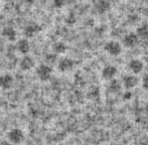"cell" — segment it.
Segmentation results:
<instances>
[{
    "instance_id": "cell-1",
    "label": "cell",
    "mask_w": 148,
    "mask_h": 145,
    "mask_svg": "<svg viewBox=\"0 0 148 145\" xmlns=\"http://www.w3.org/2000/svg\"><path fill=\"white\" fill-rule=\"evenodd\" d=\"M53 75V69L51 66L47 64H41L36 69V76L41 82H47L51 78Z\"/></svg>"
},
{
    "instance_id": "cell-2",
    "label": "cell",
    "mask_w": 148,
    "mask_h": 145,
    "mask_svg": "<svg viewBox=\"0 0 148 145\" xmlns=\"http://www.w3.org/2000/svg\"><path fill=\"white\" fill-rule=\"evenodd\" d=\"M24 133L19 128H13L7 133L8 141L11 142L12 144H20L24 140Z\"/></svg>"
},
{
    "instance_id": "cell-3",
    "label": "cell",
    "mask_w": 148,
    "mask_h": 145,
    "mask_svg": "<svg viewBox=\"0 0 148 145\" xmlns=\"http://www.w3.org/2000/svg\"><path fill=\"white\" fill-rule=\"evenodd\" d=\"M104 49L107 53H109L110 55H113V57H117L120 55L122 53V47L121 44L116 40H109L105 43L104 45Z\"/></svg>"
},
{
    "instance_id": "cell-4",
    "label": "cell",
    "mask_w": 148,
    "mask_h": 145,
    "mask_svg": "<svg viewBox=\"0 0 148 145\" xmlns=\"http://www.w3.org/2000/svg\"><path fill=\"white\" fill-rule=\"evenodd\" d=\"M42 30L40 24L36 23V22H30L24 27L23 34L26 37H33L39 34Z\"/></svg>"
},
{
    "instance_id": "cell-5",
    "label": "cell",
    "mask_w": 148,
    "mask_h": 145,
    "mask_svg": "<svg viewBox=\"0 0 148 145\" xmlns=\"http://www.w3.org/2000/svg\"><path fill=\"white\" fill-rule=\"evenodd\" d=\"M75 67V62L70 57H62L58 63V69L62 72H70L74 69Z\"/></svg>"
},
{
    "instance_id": "cell-6",
    "label": "cell",
    "mask_w": 148,
    "mask_h": 145,
    "mask_svg": "<svg viewBox=\"0 0 148 145\" xmlns=\"http://www.w3.org/2000/svg\"><path fill=\"white\" fill-rule=\"evenodd\" d=\"M35 66V62L30 55H23L21 60L19 62V68L21 71L23 72H28L30 70H32Z\"/></svg>"
},
{
    "instance_id": "cell-7",
    "label": "cell",
    "mask_w": 148,
    "mask_h": 145,
    "mask_svg": "<svg viewBox=\"0 0 148 145\" xmlns=\"http://www.w3.org/2000/svg\"><path fill=\"white\" fill-rule=\"evenodd\" d=\"M14 84V79L10 74H4L0 76V88L6 91L12 88Z\"/></svg>"
},
{
    "instance_id": "cell-8",
    "label": "cell",
    "mask_w": 148,
    "mask_h": 145,
    "mask_svg": "<svg viewBox=\"0 0 148 145\" xmlns=\"http://www.w3.org/2000/svg\"><path fill=\"white\" fill-rule=\"evenodd\" d=\"M118 70L114 66H106L103 70H102V77H103L104 80L111 81L115 78V76L117 75Z\"/></svg>"
},
{
    "instance_id": "cell-9",
    "label": "cell",
    "mask_w": 148,
    "mask_h": 145,
    "mask_svg": "<svg viewBox=\"0 0 148 145\" xmlns=\"http://www.w3.org/2000/svg\"><path fill=\"white\" fill-rule=\"evenodd\" d=\"M111 8V4L108 0H98L95 3V10L98 14H105Z\"/></svg>"
},
{
    "instance_id": "cell-10",
    "label": "cell",
    "mask_w": 148,
    "mask_h": 145,
    "mask_svg": "<svg viewBox=\"0 0 148 145\" xmlns=\"http://www.w3.org/2000/svg\"><path fill=\"white\" fill-rule=\"evenodd\" d=\"M138 43V37L134 32H130V34H126L123 38V44L124 47L131 49V47H134L135 45Z\"/></svg>"
},
{
    "instance_id": "cell-11",
    "label": "cell",
    "mask_w": 148,
    "mask_h": 145,
    "mask_svg": "<svg viewBox=\"0 0 148 145\" xmlns=\"http://www.w3.org/2000/svg\"><path fill=\"white\" fill-rule=\"evenodd\" d=\"M2 36H4L5 38H7L9 41L13 42L17 38V34H16V30L14 29L12 26H5V27L2 28L1 30Z\"/></svg>"
},
{
    "instance_id": "cell-12",
    "label": "cell",
    "mask_w": 148,
    "mask_h": 145,
    "mask_svg": "<svg viewBox=\"0 0 148 145\" xmlns=\"http://www.w3.org/2000/svg\"><path fill=\"white\" fill-rule=\"evenodd\" d=\"M138 78L134 75H128V76H125L124 79H123V86L126 89L130 90V89H133L138 85Z\"/></svg>"
},
{
    "instance_id": "cell-13",
    "label": "cell",
    "mask_w": 148,
    "mask_h": 145,
    "mask_svg": "<svg viewBox=\"0 0 148 145\" xmlns=\"http://www.w3.org/2000/svg\"><path fill=\"white\" fill-rule=\"evenodd\" d=\"M128 67H129V70L133 72V74H140L142 72L143 68H144V65L143 63L140 61V60H137V59H134V60H131L128 64Z\"/></svg>"
},
{
    "instance_id": "cell-14",
    "label": "cell",
    "mask_w": 148,
    "mask_h": 145,
    "mask_svg": "<svg viewBox=\"0 0 148 145\" xmlns=\"http://www.w3.org/2000/svg\"><path fill=\"white\" fill-rule=\"evenodd\" d=\"M16 49L19 51L20 53L26 55L30 51V43L29 41L26 38H21L17 41V44H16Z\"/></svg>"
},
{
    "instance_id": "cell-15",
    "label": "cell",
    "mask_w": 148,
    "mask_h": 145,
    "mask_svg": "<svg viewBox=\"0 0 148 145\" xmlns=\"http://www.w3.org/2000/svg\"><path fill=\"white\" fill-rule=\"evenodd\" d=\"M53 51L55 55H62V53H64L66 51V44L64 42H62V41H57V42H55L53 44Z\"/></svg>"
},
{
    "instance_id": "cell-16",
    "label": "cell",
    "mask_w": 148,
    "mask_h": 145,
    "mask_svg": "<svg viewBox=\"0 0 148 145\" xmlns=\"http://www.w3.org/2000/svg\"><path fill=\"white\" fill-rule=\"evenodd\" d=\"M120 90H121V84L118 80L113 79V80L110 81L109 86H108V91H109L110 93L116 94V93H118Z\"/></svg>"
},
{
    "instance_id": "cell-17",
    "label": "cell",
    "mask_w": 148,
    "mask_h": 145,
    "mask_svg": "<svg viewBox=\"0 0 148 145\" xmlns=\"http://www.w3.org/2000/svg\"><path fill=\"white\" fill-rule=\"evenodd\" d=\"M137 37H140V38H147L148 37V25L147 24H143V25L139 26L136 30Z\"/></svg>"
},
{
    "instance_id": "cell-18",
    "label": "cell",
    "mask_w": 148,
    "mask_h": 145,
    "mask_svg": "<svg viewBox=\"0 0 148 145\" xmlns=\"http://www.w3.org/2000/svg\"><path fill=\"white\" fill-rule=\"evenodd\" d=\"M45 62H47V65H51V64H55L58 60V55L55 53H47L45 57Z\"/></svg>"
},
{
    "instance_id": "cell-19",
    "label": "cell",
    "mask_w": 148,
    "mask_h": 145,
    "mask_svg": "<svg viewBox=\"0 0 148 145\" xmlns=\"http://www.w3.org/2000/svg\"><path fill=\"white\" fill-rule=\"evenodd\" d=\"M66 4V0H53V6L58 9L62 8Z\"/></svg>"
},
{
    "instance_id": "cell-20",
    "label": "cell",
    "mask_w": 148,
    "mask_h": 145,
    "mask_svg": "<svg viewBox=\"0 0 148 145\" xmlns=\"http://www.w3.org/2000/svg\"><path fill=\"white\" fill-rule=\"evenodd\" d=\"M89 97L92 99H96L99 97V90L97 88H95L94 90H92L91 92L89 93Z\"/></svg>"
},
{
    "instance_id": "cell-21",
    "label": "cell",
    "mask_w": 148,
    "mask_h": 145,
    "mask_svg": "<svg viewBox=\"0 0 148 145\" xmlns=\"http://www.w3.org/2000/svg\"><path fill=\"white\" fill-rule=\"evenodd\" d=\"M142 87L144 90L148 91V75H145L142 79Z\"/></svg>"
},
{
    "instance_id": "cell-22",
    "label": "cell",
    "mask_w": 148,
    "mask_h": 145,
    "mask_svg": "<svg viewBox=\"0 0 148 145\" xmlns=\"http://www.w3.org/2000/svg\"><path fill=\"white\" fill-rule=\"evenodd\" d=\"M131 97H132V94H131L130 92H127L123 95V99H124V100H128V99H130Z\"/></svg>"
},
{
    "instance_id": "cell-23",
    "label": "cell",
    "mask_w": 148,
    "mask_h": 145,
    "mask_svg": "<svg viewBox=\"0 0 148 145\" xmlns=\"http://www.w3.org/2000/svg\"><path fill=\"white\" fill-rule=\"evenodd\" d=\"M23 2H25L26 4H29V5H31V4L34 3V0H22Z\"/></svg>"
},
{
    "instance_id": "cell-24",
    "label": "cell",
    "mask_w": 148,
    "mask_h": 145,
    "mask_svg": "<svg viewBox=\"0 0 148 145\" xmlns=\"http://www.w3.org/2000/svg\"><path fill=\"white\" fill-rule=\"evenodd\" d=\"M2 145H14V144H12L11 142H9V141H4L3 143H2Z\"/></svg>"
},
{
    "instance_id": "cell-25",
    "label": "cell",
    "mask_w": 148,
    "mask_h": 145,
    "mask_svg": "<svg viewBox=\"0 0 148 145\" xmlns=\"http://www.w3.org/2000/svg\"><path fill=\"white\" fill-rule=\"evenodd\" d=\"M145 111H146V113L148 114V102H147V104L145 105Z\"/></svg>"
},
{
    "instance_id": "cell-26",
    "label": "cell",
    "mask_w": 148,
    "mask_h": 145,
    "mask_svg": "<svg viewBox=\"0 0 148 145\" xmlns=\"http://www.w3.org/2000/svg\"><path fill=\"white\" fill-rule=\"evenodd\" d=\"M3 1H5V2H9V1H12V0H3Z\"/></svg>"
},
{
    "instance_id": "cell-27",
    "label": "cell",
    "mask_w": 148,
    "mask_h": 145,
    "mask_svg": "<svg viewBox=\"0 0 148 145\" xmlns=\"http://www.w3.org/2000/svg\"><path fill=\"white\" fill-rule=\"evenodd\" d=\"M146 3H147V4H148V0H146Z\"/></svg>"
},
{
    "instance_id": "cell-28",
    "label": "cell",
    "mask_w": 148,
    "mask_h": 145,
    "mask_svg": "<svg viewBox=\"0 0 148 145\" xmlns=\"http://www.w3.org/2000/svg\"><path fill=\"white\" fill-rule=\"evenodd\" d=\"M56 145H62V144H56Z\"/></svg>"
}]
</instances>
